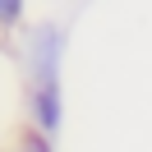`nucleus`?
<instances>
[{"instance_id": "f03ea898", "label": "nucleus", "mask_w": 152, "mask_h": 152, "mask_svg": "<svg viewBox=\"0 0 152 152\" xmlns=\"http://www.w3.org/2000/svg\"><path fill=\"white\" fill-rule=\"evenodd\" d=\"M28 120L32 129L60 134V120H65V97H60V83H28Z\"/></svg>"}, {"instance_id": "20e7f679", "label": "nucleus", "mask_w": 152, "mask_h": 152, "mask_svg": "<svg viewBox=\"0 0 152 152\" xmlns=\"http://www.w3.org/2000/svg\"><path fill=\"white\" fill-rule=\"evenodd\" d=\"M23 19V0H0V32H10Z\"/></svg>"}, {"instance_id": "7ed1b4c3", "label": "nucleus", "mask_w": 152, "mask_h": 152, "mask_svg": "<svg viewBox=\"0 0 152 152\" xmlns=\"http://www.w3.org/2000/svg\"><path fill=\"white\" fill-rule=\"evenodd\" d=\"M14 152H56V138H51V134H42V129H23L19 138H14Z\"/></svg>"}, {"instance_id": "f257e3e1", "label": "nucleus", "mask_w": 152, "mask_h": 152, "mask_svg": "<svg viewBox=\"0 0 152 152\" xmlns=\"http://www.w3.org/2000/svg\"><path fill=\"white\" fill-rule=\"evenodd\" d=\"M60 60H65V28L60 23H37L23 37V65L32 83H60Z\"/></svg>"}]
</instances>
